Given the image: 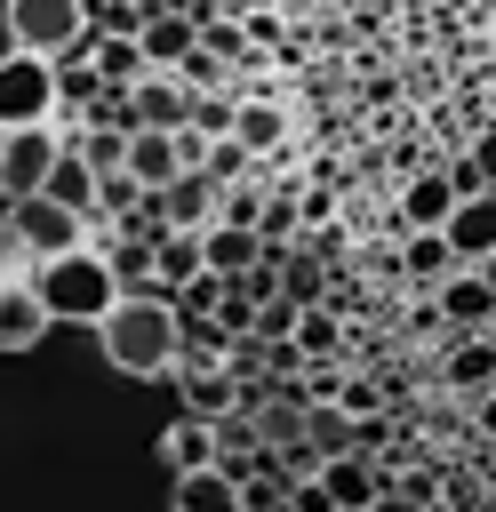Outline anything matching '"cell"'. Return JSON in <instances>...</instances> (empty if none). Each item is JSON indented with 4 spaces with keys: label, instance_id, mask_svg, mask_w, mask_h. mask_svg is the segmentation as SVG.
I'll return each instance as SVG.
<instances>
[{
    "label": "cell",
    "instance_id": "obj_32",
    "mask_svg": "<svg viewBox=\"0 0 496 512\" xmlns=\"http://www.w3.org/2000/svg\"><path fill=\"white\" fill-rule=\"evenodd\" d=\"M328 216H336V200H328V192H312V184H304V232H320V224H328Z\"/></svg>",
    "mask_w": 496,
    "mask_h": 512
},
{
    "label": "cell",
    "instance_id": "obj_24",
    "mask_svg": "<svg viewBox=\"0 0 496 512\" xmlns=\"http://www.w3.org/2000/svg\"><path fill=\"white\" fill-rule=\"evenodd\" d=\"M280 288H288L296 304H328V256H320L312 240H296V248L280 256Z\"/></svg>",
    "mask_w": 496,
    "mask_h": 512
},
{
    "label": "cell",
    "instance_id": "obj_28",
    "mask_svg": "<svg viewBox=\"0 0 496 512\" xmlns=\"http://www.w3.org/2000/svg\"><path fill=\"white\" fill-rule=\"evenodd\" d=\"M144 192H152V184H144L136 168H104V176H96V216H128Z\"/></svg>",
    "mask_w": 496,
    "mask_h": 512
},
{
    "label": "cell",
    "instance_id": "obj_35",
    "mask_svg": "<svg viewBox=\"0 0 496 512\" xmlns=\"http://www.w3.org/2000/svg\"><path fill=\"white\" fill-rule=\"evenodd\" d=\"M488 336H496V328H488Z\"/></svg>",
    "mask_w": 496,
    "mask_h": 512
},
{
    "label": "cell",
    "instance_id": "obj_10",
    "mask_svg": "<svg viewBox=\"0 0 496 512\" xmlns=\"http://www.w3.org/2000/svg\"><path fill=\"white\" fill-rule=\"evenodd\" d=\"M128 112H136V128H184V120H192V80L168 72V64H152V72L128 88Z\"/></svg>",
    "mask_w": 496,
    "mask_h": 512
},
{
    "label": "cell",
    "instance_id": "obj_16",
    "mask_svg": "<svg viewBox=\"0 0 496 512\" xmlns=\"http://www.w3.org/2000/svg\"><path fill=\"white\" fill-rule=\"evenodd\" d=\"M448 240H456V256H464V264H488V256H496V184H480V192H464V200H456Z\"/></svg>",
    "mask_w": 496,
    "mask_h": 512
},
{
    "label": "cell",
    "instance_id": "obj_21",
    "mask_svg": "<svg viewBox=\"0 0 496 512\" xmlns=\"http://www.w3.org/2000/svg\"><path fill=\"white\" fill-rule=\"evenodd\" d=\"M216 448H224V440H216V424H208V416H192V408H184V416H176V424L160 432V464H168V472L216 464Z\"/></svg>",
    "mask_w": 496,
    "mask_h": 512
},
{
    "label": "cell",
    "instance_id": "obj_11",
    "mask_svg": "<svg viewBox=\"0 0 496 512\" xmlns=\"http://www.w3.org/2000/svg\"><path fill=\"white\" fill-rule=\"evenodd\" d=\"M320 496H328V512H368V504H384V472L360 448H344L320 464Z\"/></svg>",
    "mask_w": 496,
    "mask_h": 512
},
{
    "label": "cell",
    "instance_id": "obj_27",
    "mask_svg": "<svg viewBox=\"0 0 496 512\" xmlns=\"http://www.w3.org/2000/svg\"><path fill=\"white\" fill-rule=\"evenodd\" d=\"M440 496H448V480H440L432 464H408V472L384 480V504H416V512H424V504H440Z\"/></svg>",
    "mask_w": 496,
    "mask_h": 512
},
{
    "label": "cell",
    "instance_id": "obj_15",
    "mask_svg": "<svg viewBox=\"0 0 496 512\" xmlns=\"http://www.w3.org/2000/svg\"><path fill=\"white\" fill-rule=\"evenodd\" d=\"M200 272H208V224H200V232H192V224H168V232H160V248H152V280L176 296V288H184V280H200Z\"/></svg>",
    "mask_w": 496,
    "mask_h": 512
},
{
    "label": "cell",
    "instance_id": "obj_5",
    "mask_svg": "<svg viewBox=\"0 0 496 512\" xmlns=\"http://www.w3.org/2000/svg\"><path fill=\"white\" fill-rule=\"evenodd\" d=\"M64 152V120H40V128H0V200H24L48 184Z\"/></svg>",
    "mask_w": 496,
    "mask_h": 512
},
{
    "label": "cell",
    "instance_id": "obj_33",
    "mask_svg": "<svg viewBox=\"0 0 496 512\" xmlns=\"http://www.w3.org/2000/svg\"><path fill=\"white\" fill-rule=\"evenodd\" d=\"M472 424L496 440V384H488V392H472Z\"/></svg>",
    "mask_w": 496,
    "mask_h": 512
},
{
    "label": "cell",
    "instance_id": "obj_22",
    "mask_svg": "<svg viewBox=\"0 0 496 512\" xmlns=\"http://www.w3.org/2000/svg\"><path fill=\"white\" fill-rule=\"evenodd\" d=\"M128 168H136L144 184H168V176H176V168H192V160H184L176 128H128Z\"/></svg>",
    "mask_w": 496,
    "mask_h": 512
},
{
    "label": "cell",
    "instance_id": "obj_12",
    "mask_svg": "<svg viewBox=\"0 0 496 512\" xmlns=\"http://www.w3.org/2000/svg\"><path fill=\"white\" fill-rule=\"evenodd\" d=\"M168 504L176 512H240V472L216 456V464H192V472H168Z\"/></svg>",
    "mask_w": 496,
    "mask_h": 512
},
{
    "label": "cell",
    "instance_id": "obj_18",
    "mask_svg": "<svg viewBox=\"0 0 496 512\" xmlns=\"http://www.w3.org/2000/svg\"><path fill=\"white\" fill-rule=\"evenodd\" d=\"M456 264H464V256H456L448 224H416V232H400V272H408V280H424V288H432V280H448Z\"/></svg>",
    "mask_w": 496,
    "mask_h": 512
},
{
    "label": "cell",
    "instance_id": "obj_7",
    "mask_svg": "<svg viewBox=\"0 0 496 512\" xmlns=\"http://www.w3.org/2000/svg\"><path fill=\"white\" fill-rule=\"evenodd\" d=\"M432 312L456 328V336H488L496 328V280L480 264H456L448 280H432Z\"/></svg>",
    "mask_w": 496,
    "mask_h": 512
},
{
    "label": "cell",
    "instance_id": "obj_34",
    "mask_svg": "<svg viewBox=\"0 0 496 512\" xmlns=\"http://www.w3.org/2000/svg\"><path fill=\"white\" fill-rule=\"evenodd\" d=\"M480 272H488V280H496V256H488V264H480Z\"/></svg>",
    "mask_w": 496,
    "mask_h": 512
},
{
    "label": "cell",
    "instance_id": "obj_14",
    "mask_svg": "<svg viewBox=\"0 0 496 512\" xmlns=\"http://www.w3.org/2000/svg\"><path fill=\"white\" fill-rule=\"evenodd\" d=\"M456 200H464V192H456V176H448V168H424V176H408V184H400V216H392V224H400V232H416V224H448V216H456Z\"/></svg>",
    "mask_w": 496,
    "mask_h": 512
},
{
    "label": "cell",
    "instance_id": "obj_9",
    "mask_svg": "<svg viewBox=\"0 0 496 512\" xmlns=\"http://www.w3.org/2000/svg\"><path fill=\"white\" fill-rule=\"evenodd\" d=\"M176 392H184V408L192 416H232V408H256V384L232 368V360H208V368H176Z\"/></svg>",
    "mask_w": 496,
    "mask_h": 512
},
{
    "label": "cell",
    "instance_id": "obj_2",
    "mask_svg": "<svg viewBox=\"0 0 496 512\" xmlns=\"http://www.w3.org/2000/svg\"><path fill=\"white\" fill-rule=\"evenodd\" d=\"M32 288H40V296H48V312H56V320H72V328H96V320L128 296V288H120V272H112V256H104V248H88V240H80V248H64V256H40V264H32Z\"/></svg>",
    "mask_w": 496,
    "mask_h": 512
},
{
    "label": "cell",
    "instance_id": "obj_6",
    "mask_svg": "<svg viewBox=\"0 0 496 512\" xmlns=\"http://www.w3.org/2000/svg\"><path fill=\"white\" fill-rule=\"evenodd\" d=\"M8 216H16V232H24V256H32V264H40V256H64V248H80V240L96 232V216L64 208L56 192H24V200H8Z\"/></svg>",
    "mask_w": 496,
    "mask_h": 512
},
{
    "label": "cell",
    "instance_id": "obj_17",
    "mask_svg": "<svg viewBox=\"0 0 496 512\" xmlns=\"http://www.w3.org/2000/svg\"><path fill=\"white\" fill-rule=\"evenodd\" d=\"M136 40H144V56H152V64H168V72H176V64L200 48V16H192V8H152Z\"/></svg>",
    "mask_w": 496,
    "mask_h": 512
},
{
    "label": "cell",
    "instance_id": "obj_23",
    "mask_svg": "<svg viewBox=\"0 0 496 512\" xmlns=\"http://www.w3.org/2000/svg\"><path fill=\"white\" fill-rule=\"evenodd\" d=\"M40 192H56L64 208H80V216H96V160L80 152V144H64L56 152V168H48V184Z\"/></svg>",
    "mask_w": 496,
    "mask_h": 512
},
{
    "label": "cell",
    "instance_id": "obj_1",
    "mask_svg": "<svg viewBox=\"0 0 496 512\" xmlns=\"http://www.w3.org/2000/svg\"><path fill=\"white\" fill-rule=\"evenodd\" d=\"M96 344L120 376L152 384V376H176L184 368V304L152 280V288H128L104 320H96Z\"/></svg>",
    "mask_w": 496,
    "mask_h": 512
},
{
    "label": "cell",
    "instance_id": "obj_8",
    "mask_svg": "<svg viewBox=\"0 0 496 512\" xmlns=\"http://www.w3.org/2000/svg\"><path fill=\"white\" fill-rule=\"evenodd\" d=\"M48 328H56V312H48V296L32 288V264H24V272H0V352H32Z\"/></svg>",
    "mask_w": 496,
    "mask_h": 512
},
{
    "label": "cell",
    "instance_id": "obj_30",
    "mask_svg": "<svg viewBox=\"0 0 496 512\" xmlns=\"http://www.w3.org/2000/svg\"><path fill=\"white\" fill-rule=\"evenodd\" d=\"M464 160H472V176H480V184H496V128H480Z\"/></svg>",
    "mask_w": 496,
    "mask_h": 512
},
{
    "label": "cell",
    "instance_id": "obj_4",
    "mask_svg": "<svg viewBox=\"0 0 496 512\" xmlns=\"http://www.w3.org/2000/svg\"><path fill=\"white\" fill-rule=\"evenodd\" d=\"M0 24H8V48H40V56H64L96 32L88 0H8Z\"/></svg>",
    "mask_w": 496,
    "mask_h": 512
},
{
    "label": "cell",
    "instance_id": "obj_25",
    "mask_svg": "<svg viewBox=\"0 0 496 512\" xmlns=\"http://www.w3.org/2000/svg\"><path fill=\"white\" fill-rule=\"evenodd\" d=\"M448 384H456V392H488V384H496V336H456Z\"/></svg>",
    "mask_w": 496,
    "mask_h": 512
},
{
    "label": "cell",
    "instance_id": "obj_13",
    "mask_svg": "<svg viewBox=\"0 0 496 512\" xmlns=\"http://www.w3.org/2000/svg\"><path fill=\"white\" fill-rule=\"evenodd\" d=\"M152 192H160L168 224H192V232H200V224H216V208H224V184H216L200 160H192V168H176V176H168V184H152Z\"/></svg>",
    "mask_w": 496,
    "mask_h": 512
},
{
    "label": "cell",
    "instance_id": "obj_19",
    "mask_svg": "<svg viewBox=\"0 0 496 512\" xmlns=\"http://www.w3.org/2000/svg\"><path fill=\"white\" fill-rule=\"evenodd\" d=\"M232 96H240V112H232V136H240L256 160H272V152L288 144V112H280L272 96H248V88H232Z\"/></svg>",
    "mask_w": 496,
    "mask_h": 512
},
{
    "label": "cell",
    "instance_id": "obj_29",
    "mask_svg": "<svg viewBox=\"0 0 496 512\" xmlns=\"http://www.w3.org/2000/svg\"><path fill=\"white\" fill-rule=\"evenodd\" d=\"M336 400H344V408H352L360 424H368V416H384V392H376L368 376H344V392H336Z\"/></svg>",
    "mask_w": 496,
    "mask_h": 512
},
{
    "label": "cell",
    "instance_id": "obj_36",
    "mask_svg": "<svg viewBox=\"0 0 496 512\" xmlns=\"http://www.w3.org/2000/svg\"><path fill=\"white\" fill-rule=\"evenodd\" d=\"M216 8H224V0H216Z\"/></svg>",
    "mask_w": 496,
    "mask_h": 512
},
{
    "label": "cell",
    "instance_id": "obj_3",
    "mask_svg": "<svg viewBox=\"0 0 496 512\" xmlns=\"http://www.w3.org/2000/svg\"><path fill=\"white\" fill-rule=\"evenodd\" d=\"M40 120H64L56 56H40V48H8V56H0V128H40Z\"/></svg>",
    "mask_w": 496,
    "mask_h": 512
},
{
    "label": "cell",
    "instance_id": "obj_20",
    "mask_svg": "<svg viewBox=\"0 0 496 512\" xmlns=\"http://www.w3.org/2000/svg\"><path fill=\"white\" fill-rule=\"evenodd\" d=\"M80 48L96 56V72H104L112 88H136V80L152 72V56H144V40H136V32H88Z\"/></svg>",
    "mask_w": 496,
    "mask_h": 512
},
{
    "label": "cell",
    "instance_id": "obj_26",
    "mask_svg": "<svg viewBox=\"0 0 496 512\" xmlns=\"http://www.w3.org/2000/svg\"><path fill=\"white\" fill-rule=\"evenodd\" d=\"M296 352H304V360H344V320H336L328 304H304V320H296Z\"/></svg>",
    "mask_w": 496,
    "mask_h": 512
},
{
    "label": "cell",
    "instance_id": "obj_31",
    "mask_svg": "<svg viewBox=\"0 0 496 512\" xmlns=\"http://www.w3.org/2000/svg\"><path fill=\"white\" fill-rule=\"evenodd\" d=\"M240 24H248V40H256V48H280V16H264V8H248Z\"/></svg>",
    "mask_w": 496,
    "mask_h": 512
}]
</instances>
